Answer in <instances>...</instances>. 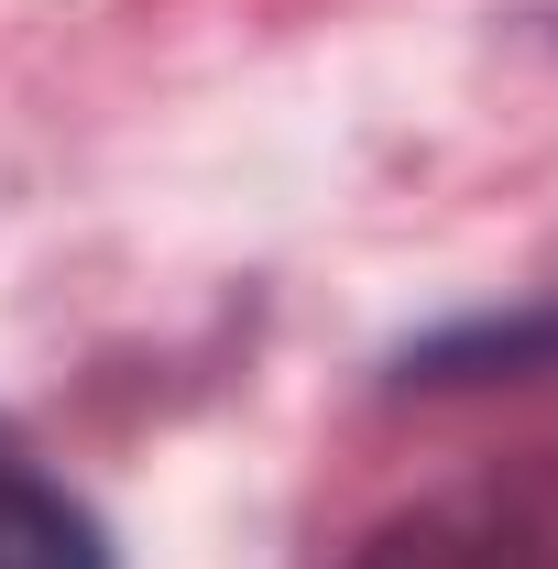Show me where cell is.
Segmentation results:
<instances>
[{
	"label": "cell",
	"mask_w": 558,
	"mask_h": 569,
	"mask_svg": "<svg viewBox=\"0 0 558 569\" xmlns=\"http://www.w3.org/2000/svg\"><path fill=\"white\" fill-rule=\"evenodd\" d=\"M350 569H558V460L406 503L395 526H372V548Z\"/></svg>",
	"instance_id": "1"
},
{
	"label": "cell",
	"mask_w": 558,
	"mask_h": 569,
	"mask_svg": "<svg viewBox=\"0 0 558 569\" xmlns=\"http://www.w3.org/2000/svg\"><path fill=\"white\" fill-rule=\"evenodd\" d=\"M0 569H110V548L56 482L0 460Z\"/></svg>",
	"instance_id": "2"
}]
</instances>
